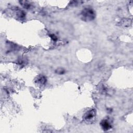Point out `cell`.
I'll use <instances>...</instances> for the list:
<instances>
[{
    "mask_svg": "<svg viewBox=\"0 0 133 133\" xmlns=\"http://www.w3.org/2000/svg\"><path fill=\"white\" fill-rule=\"evenodd\" d=\"M81 17L84 21H92L95 18V13L91 8H85L82 11Z\"/></svg>",
    "mask_w": 133,
    "mask_h": 133,
    "instance_id": "cell-1",
    "label": "cell"
},
{
    "mask_svg": "<svg viewBox=\"0 0 133 133\" xmlns=\"http://www.w3.org/2000/svg\"><path fill=\"white\" fill-rule=\"evenodd\" d=\"M96 111L95 109H92L86 112L83 116V119L88 123H91L96 117Z\"/></svg>",
    "mask_w": 133,
    "mask_h": 133,
    "instance_id": "cell-2",
    "label": "cell"
},
{
    "mask_svg": "<svg viewBox=\"0 0 133 133\" xmlns=\"http://www.w3.org/2000/svg\"><path fill=\"white\" fill-rule=\"evenodd\" d=\"M101 125L102 128L105 130L107 131L111 128L112 126L108 120H104L101 123Z\"/></svg>",
    "mask_w": 133,
    "mask_h": 133,
    "instance_id": "cell-3",
    "label": "cell"
},
{
    "mask_svg": "<svg viewBox=\"0 0 133 133\" xmlns=\"http://www.w3.org/2000/svg\"><path fill=\"white\" fill-rule=\"evenodd\" d=\"M36 82L38 85H43L46 82V78L43 75H39L37 77Z\"/></svg>",
    "mask_w": 133,
    "mask_h": 133,
    "instance_id": "cell-4",
    "label": "cell"
},
{
    "mask_svg": "<svg viewBox=\"0 0 133 133\" xmlns=\"http://www.w3.org/2000/svg\"><path fill=\"white\" fill-rule=\"evenodd\" d=\"M20 3L21 4V5L26 9H28L30 8L31 4L30 3L28 2V1H21Z\"/></svg>",
    "mask_w": 133,
    "mask_h": 133,
    "instance_id": "cell-5",
    "label": "cell"
},
{
    "mask_svg": "<svg viewBox=\"0 0 133 133\" xmlns=\"http://www.w3.org/2000/svg\"><path fill=\"white\" fill-rule=\"evenodd\" d=\"M51 38H52L54 41H56L57 40V38L54 35H51Z\"/></svg>",
    "mask_w": 133,
    "mask_h": 133,
    "instance_id": "cell-6",
    "label": "cell"
},
{
    "mask_svg": "<svg viewBox=\"0 0 133 133\" xmlns=\"http://www.w3.org/2000/svg\"><path fill=\"white\" fill-rule=\"evenodd\" d=\"M59 70V71H57V73H58V74H63V72H64V71H63V70H62V69H61V70H59V69L58 70Z\"/></svg>",
    "mask_w": 133,
    "mask_h": 133,
    "instance_id": "cell-7",
    "label": "cell"
}]
</instances>
